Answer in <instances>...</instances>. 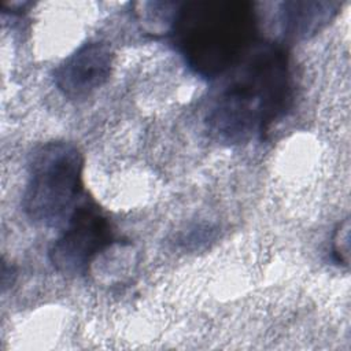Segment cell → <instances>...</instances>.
Masks as SVG:
<instances>
[{
  "label": "cell",
  "instance_id": "cell-5",
  "mask_svg": "<svg viewBox=\"0 0 351 351\" xmlns=\"http://www.w3.org/2000/svg\"><path fill=\"white\" fill-rule=\"evenodd\" d=\"M114 55L101 41L86 43L53 70V82L69 99H85L110 78Z\"/></svg>",
  "mask_w": 351,
  "mask_h": 351
},
{
  "label": "cell",
  "instance_id": "cell-1",
  "mask_svg": "<svg viewBox=\"0 0 351 351\" xmlns=\"http://www.w3.org/2000/svg\"><path fill=\"white\" fill-rule=\"evenodd\" d=\"M225 74L210 101L206 125L218 143L245 144L261 137L288 108L287 53L274 44L255 43Z\"/></svg>",
  "mask_w": 351,
  "mask_h": 351
},
{
  "label": "cell",
  "instance_id": "cell-3",
  "mask_svg": "<svg viewBox=\"0 0 351 351\" xmlns=\"http://www.w3.org/2000/svg\"><path fill=\"white\" fill-rule=\"evenodd\" d=\"M84 159L67 141H48L33 149L22 196L25 215L45 228L63 226L78 204Z\"/></svg>",
  "mask_w": 351,
  "mask_h": 351
},
{
  "label": "cell",
  "instance_id": "cell-7",
  "mask_svg": "<svg viewBox=\"0 0 351 351\" xmlns=\"http://www.w3.org/2000/svg\"><path fill=\"white\" fill-rule=\"evenodd\" d=\"M332 254L335 259L344 266H348V251H350V221L346 218L339 223L335 230L332 240Z\"/></svg>",
  "mask_w": 351,
  "mask_h": 351
},
{
  "label": "cell",
  "instance_id": "cell-6",
  "mask_svg": "<svg viewBox=\"0 0 351 351\" xmlns=\"http://www.w3.org/2000/svg\"><path fill=\"white\" fill-rule=\"evenodd\" d=\"M337 1H285L280 4V25L285 37L306 40L322 30L339 12Z\"/></svg>",
  "mask_w": 351,
  "mask_h": 351
},
{
  "label": "cell",
  "instance_id": "cell-2",
  "mask_svg": "<svg viewBox=\"0 0 351 351\" xmlns=\"http://www.w3.org/2000/svg\"><path fill=\"white\" fill-rule=\"evenodd\" d=\"M254 4L241 0L180 3L170 34L189 67L217 78L251 49L256 33Z\"/></svg>",
  "mask_w": 351,
  "mask_h": 351
},
{
  "label": "cell",
  "instance_id": "cell-4",
  "mask_svg": "<svg viewBox=\"0 0 351 351\" xmlns=\"http://www.w3.org/2000/svg\"><path fill=\"white\" fill-rule=\"evenodd\" d=\"M63 226L49 250L51 263L63 274H82L96 255L110 245V222L96 204L82 200Z\"/></svg>",
  "mask_w": 351,
  "mask_h": 351
}]
</instances>
